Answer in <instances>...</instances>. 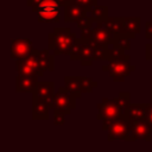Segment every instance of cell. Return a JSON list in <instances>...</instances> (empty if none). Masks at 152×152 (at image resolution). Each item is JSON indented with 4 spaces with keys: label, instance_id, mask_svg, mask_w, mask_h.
<instances>
[{
    "label": "cell",
    "instance_id": "27",
    "mask_svg": "<svg viewBox=\"0 0 152 152\" xmlns=\"http://www.w3.org/2000/svg\"><path fill=\"white\" fill-rule=\"evenodd\" d=\"M151 102H152V77H151Z\"/></svg>",
    "mask_w": 152,
    "mask_h": 152
},
{
    "label": "cell",
    "instance_id": "2",
    "mask_svg": "<svg viewBox=\"0 0 152 152\" xmlns=\"http://www.w3.org/2000/svg\"><path fill=\"white\" fill-rule=\"evenodd\" d=\"M129 99H131V94L128 91H120L118 97L114 99L103 97L102 101L96 104L97 108L96 119L103 122L102 124L103 131H108L109 126L115 119L121 116L126 118V110L129 106Z\"/></svg>",
    "mask_w": 152,
    "mask_h": 152
},
{
    "label": "cell",
    "instance_id": "12",
    "mask_svg": "<svg viewBox=\"0 0 152 152\" xmlns=\"http://www.w3.org/2000/svg\"><path fill=\"white\" fill-rule=\"evenodd\" d=\"M55 96V82L39 81L32 91V100H46L52 103Z\"/></svg>",
    "mask_w": 152,
    "mask_h": 152
},
{
    "label": "cell",
    "instance_id": "19",
    "mask_svg": "<svg viewBox=\"0 0 152 152\" xmlns=\"http://www.w3.org/2000/svg\"><path fill=\"white\" fill-rule=\"evenodd\" d=\"M147 106H148V103H129V106L126 110V118L127 119L145 118Z\"/></svg>",
    "mask_w": 152,
    "mask_h": 152
},
{
    "label": "cell",
    "instance_id": "10",
    "mask_svg": "<svg viewBox=\"0 0 152 152\" xmlns=\"http://www.w3.org/2000/svg\"><path fill=\"white\" fill-rule=\"evenodd\" d=\"M34 50L33 48V42L28 38H14L11 42V48H10V56L12 59H20L26 56H28L32 51Z\"/></svg>",
    "mask_w": 152,
    "mask_h": 152
},
{
    "label": "cell",
    "instance_id": "7",
    "mask_svg": "<svg viewBox=\"0 0 152 152\" xmlns=\"http://www.w3.org/2000/svg\"><path fill=\"white\" fill-rule=\"evenodd\" d=\"M131 56L127 53H124L122 56L109 61L108 64H104L102 66L103 71H107L112 80L114 82H124L125 78L135 70V65L129 63Z\"/></svg>",
    "mask_w": 152,
    "mask_h": 152
},
{
    "label": "cell",
    "instance_id": "8",
    "mask_svg": "<svg viewBox=\"0 0 152 152\" xmlns=\"http://www.w3.org/2000/svg\"><path fill=\"white\" fill-rule=\"evenodd\" d=\"M107 140H125V141H134V137L132 134L129 120L125 116L115 119L107 131Z\"/></svg>",
    "mask_w": 152,
    "mask_h": 152
},
{
    "label": "cell",
    "instance_id": "16",
    "mask_svg": "<svg viewBox=\"0 0 152 152\" xmlns=\"http://www.w3.org/2000/svg\"><path fill=\"white\" fill-rule=\"evenodd\" d=\"M50 109H51V102L46 100H32L33 120H48Z\"/></svg>",
    "mask_w": 152,
    "mask_h": 152
},
{
    "label": "cell",
    "instance_id": "24",
    "mask_svg": "<svg viewBox=\"0 0 152 152\" xmlns=\"http://www.w3.org/2000/svg\"><path fill=\"white\" fill-rule=\"evenodd\" d=\"M145 120H146V122L148 124V126L152 129V102L148 103V106H147L146 114H145Z\"/></svg>",
    "mask_w": 152,
    "mask_h": 152
},
{
    "label": "cell",
    "instance_id": "21",
    "mask_svg": "<svg viewBox=\"0 0 152 152\" xmlns=\"http://www.w3.org/2000/svg\"><path fill=\"white\" fill-rule=\"evenodd\" d=\"M106 21H107V25H108L109 30H110L114 34L125 33V21H124V17H108V19H107Z\"/></svg>",
    "mask_w": 152,
    "mask_h": 152
},
{
    "label": "cell",
    "instance_id": "25",
    "mask_svg": "<svg viewBox=\"0 0 152 152\" xmlns=\"http://www.w3.org/2000/svg\"><path fill=\"white\" fill-rule=\"evenodd\" d=\"M145 37L146 39H152V18L145 24Z\"/></svg>",
    "mask_w": 152,
    "mask_h": 152
},
{
    "label": "cell",
    "instance_id": "13",
    "mask_svg": "<svg viewBox=\"0 0 152 152\" xmlns=\"http://www.w3.org/2000/svg\"><path fill=\"white\" fill-rule=\"evenodd\" d=\"M90 38H93L102 44L110 45V44H113V40H114V33L109 30L107 21H101V23H96L95 27H93Z\"/></svg>",
    "mask_w": 152,
    "mask_h": 152
},
{
    "label": "cell",
    "instance_id": "20",
    "mask_svg": "<svg viewBox=\"0 0 152 152\" xmlns=\"http://www.w3.org/2000/svg\"><path fill=\"white\" fill-rule=\"evenodd\" d=\"M76 24H77V27L81 30V37H83V38H90L91 37L94 23L87 14L84 17H82Z\"/></svg>",
    "mask_w": 152,
    "mask_h": 152
},
{
    "label": "cell",
    "instance_id": "23",
    "mask_svg": "<svg viewBox=\"0 0 152 152\" xmlns=\"http://www.w3.org/2000/svg\"><path fill=\"white\" fill-rule=\"evenodd\" d=\"M66 2H75L77 5L86 7L88 11H90L94 6L97 5V0H66Z\"/></svg>",
    "mask_w": 152,
    "mask_h": 152
},
{
    "label": "cell",
    "instance_id": "14",
    "mask_svg": "<svg viewBox=\"0 0 152 152\" xmlns=\"http://www.w3.org/2000/svg\"><path fill=\"white\" fill-rule=\"evenodd\" d=\"M88 13V10L75 2H66L64 6V21L65 23H77L82 17Z\"/></svg>",
    "mask_w": 152,
    "mask_h": 152
},
{
    "label": "cell",
    "instance_id": "1",
    "mask_svg": "<svg viewBox=\"0 0 152 152\" xmlns=\"http://www.w3.org/2000/svg\"><path fill=\"white\" fill-rule=\"evenodd\" d=\"M49 49H34L28 56L17 59L15 69L18 75H37L42 77L46 71L55 70V55Z\"/></svg>",
    "mask_w": 152,
    "mask_h": 152
},
{
    "label": "cell",
    "instance_id": "6",
    "mask_svg": "<svg viewBox=\"0 0 152 152\" xmlns=\"http://www.w3.org/2000/svg\"><path fill=\"white\" fill-rule=\"evenodd\" d=\"M27 6L37 13L39 23H58L59 8L62 7L58 0H27Z\"/></svg>",
    "mask_w": 152,
    "mask_h": 152
},
{
    "label": "cell",
    "instance_id": "15",
    "mask_svg": "<svg viewBox=\"0 0 152 152\" xmlns=\"http://www.w3.org/2000/svg\"><path fill=\"white\" fill-rule=\"evenodd\" d=\"M37 75H17L15 91L17 93H32L37 86L38 81Z\"/></svg>",
    "mask_w": 152,
    "mask_h": 152
},
{
    "label": "cell",
    "instance_id": "5",
    "mask_svg": "<svg viewBox=\"0 0 152 152\" xmlns=\"http://www.w3.org/2000/svg\"><path fill=\"white\" fill-rule=\"evenodd\" d=\"M76 40V33L69 27H55L48 34V49L55 56L69 55Z\"/></svg>",
    "mask_w": 152,
    "mask_h": 152
},
{
    "label": "cell",
    "instance_id": "18",
    "mask_svg": "<svg viewBox=\"0 0 152 152\" xmlns=\"http://www.w3.org/2000/svg\"><path fill=\"white\" fill-rule=\"evenodd\" d=\"M87 15L93 20L94 24L106 21L109 17L108 14V6H102V5H96L94 6L90 11H88Z\"/></svg>",
    "mask_w": 152,
    "mask_h": 152
},
{
    "label": "cell",
    "instance_id": "9",
    "mask_svg": "<svg viewBox=\"0 0 152 152\" xmlns=\"http://www.w3.org/2000/svg\"><path fill=\"white\" fill-rule=\"evenodd\" d=\"M65 87L76 94L82 95L83 93H91L94 88L97 87V81L91 77H82V76H65L64 77Z\"/></svg>",
    "mask_w": 152,
    "mask_h": 152
},
{
    "label": "cell",
    "instance_id": "4",
    "mask_svg": "<svg viewBox=\"0 0 152 152\" xmlns=\"http://www.w3.org/2000/svg\"><path fill=\"white\" fill-rule=\"evenodd\" d=\"M82 95L70 91L65 86L58 88L55 93L51 103V110L53 112V124L56 126H62L65 124V118L76 108V100L81 99Z\"/></svg>",
    "mask_w": 152,
    "mask_h": 152
},
{
    "label": "cell",
    "instance_id": "26",
    "mask_svg": "<svg viewBox=\"0 0 152 152\" xmlns=\"http://www.w3.org/2000/svg\"><path fill=\"white\" fill-rule=\"evenodd\" d=\"M145 59L152 61V43H147L145 45Z\"/></svg>",
    "mask_w": 152,
    "mask_h": 152
},
{
    "label": "cell",
    "instance_id": "3",
    "mask_svg": "<svg viewBox=\"0 0 152 152\" xmlns=\"http://www.w3.org/2000/svg\"><path fill=\"white\" fill-rule=\"evenodd\" d=\"M108 45L102 44L93 38H76L70 53L68 55L71 61H80L83 66H89L94 61L106 58Z\"/></svg>",
    "mask_w": 152,
    "mask_h": 152
},
{
    "label": "cell",
    "instance_id": "17",
    "mask_svg": "<svg viewBox=\"0 0 152 152\" xmlns=\"http://www.w3.org/2000/svg\"><path fill=\"white\" fill-rule=\"evenodd\" d=\"M125 21V34H127L131 39L135 38L138 33H140V17H124Z\"/></svg>",
    "mask_w": 152,
    "mask_h": 152
},
{
    "label": "cell",
    "instance_id": "22",
    "mask_svg": "<svg viewBox=\"0 0 152 152\" xmlns=\"http://www.w3.org/2000/svg\"><path fill=\"white\" fill-rule=\"evenodd\" d=\"M113 44L125 51H128L131 49V38L125 34V33H120V34H114V40Z\"/></svg>",
    "mask_w": 152,
    "mask_h": 152
},
{
    "label": "cell",
    "instance_id": "11",
    "mask_svg": "<svg viewBox=\"0 0 152 152\" xmlns=\"http://www.w3.org/2000/svg\"><path fill=\"white\" fill-rule=\"evenodd\" d=\"M132 134L134 137V141L137 140H145V141H151L152 137V129L146 122L145 118H138V119H128Z\"/></svg>",
    "mask_w": 152,
    "mask_h": 152
}]
</instances>
